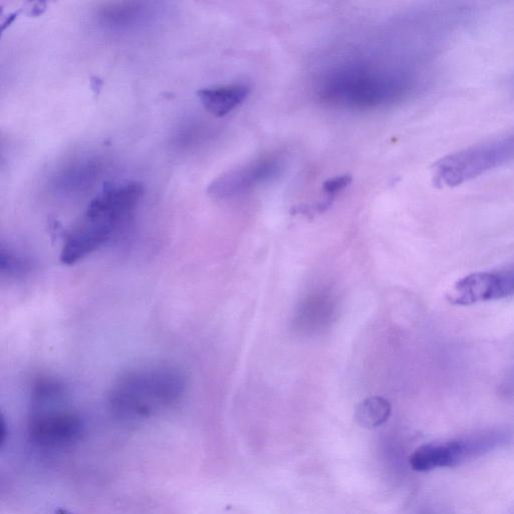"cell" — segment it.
Instances as JSON below:
<instances>
[{
    "mask_svg": "<svg viewBox=\"0 0 514 514\" xmlns=\"http://www.w3.org/2000/svg\"><path fill=\"white\" fill-rule=\"evenodd\" d=\"M249 94V87L234 84L202 89L198 92V98L207 112L222 118L240 106Z\"/></svg>",
    "mask_w": 514,
    "mask_h": 514,
    "instance_id": "8fae6325",
    "label": "cell"
},
{
    "mask_svg": "<svg viewBox=\"0 0 514 514\" xmlns=\"http://www.w3.org/2000/svg\"><path fill=\"white\" fill-rule=\"evenodd\" d=\"M186 388V378L179 369L168 366L134 369L113 384L109 407L122 421H141L178 404Z\"/></svg>",
    "mask_w": 514,
    "mask_h": 514,
    "instance_id": "7a4b0ae2",
    "label": "cell"
},
{
    "mask_svg": "<svg viewBox=\"0 0 514 514\" xmlns=\"http://www.w3.org/2000/svg\"><path fill=\"white\" fill-rule=\"evenodd\" d=\"M392 407L383 397H369L360 402L355 410L357 423L366 429H374L385 424L391 416Z\"/></svg>",
    "mask_w": 514,
    "mask_h": 514,
    "instance_id": "7c38bea8",
    "label": "cell"
},
{
    "mask_svg": "<svg viewBox=\"0 0 514 514\" xmlns=\"http://www.w3.org/2000/svg\"><path fill=\"white\" fill-rule=\"evenodd\" d=\"M351 182V175H340L324 182L323 191L325 195H327V198L323 201L327 202L331 206L335 198L344 191Z\"/></svg>",
    "mask_w": 514,
    "mask_h": 514,
    "instance_id": "9a60e30c",
    "label": "cell"
},
{
    "mask_svg": "<svg viewBox=\"0 0 514 514\" xmlns=\"http://www.w3.org/2000/svg\"><path fill=\"white\" fill-rule=\"evenodd\" d=\"M513 159L514 136L443 159L436 165L435 180L439 185H459Z\"/></svg>",
    "mask_w": 514,
    "mask_h": 514,
    "instance_id": "5b68a950",
    "label": "cell"
},
{
    "mask_svg": "<svg viewBox=\"0 0 514 514\" xmlns=\"http://www.w3.org/2000/svg\"><path fill=\"white\" fill-rule=\"evenodd\" d=\"M33 270L32 261L24 252L2 244L0 248V274L9 280H19L28 277Z\"/></svg>",
    "mask_w": 514,
    "mask_h": 514,
    "instance_id": "4fadbf2b",
    "label": "cell"
},
{
    "mask_svg": "<svg viewBox=\"0 0 514 514\" xmlns=\"http://www.w3.org/2000/svg\"><path fill=\"white\" fill-rule=\"evenodd\" d=\"M67 387L45 383L31 391L29 424L32 441L43 448H64L78 442L84 432L81 417L68 409Z\"/></svg>",
    "mask_w": 514,
    "mask_h": 514,
    "instance_id": "277c9868",
    "label": "cell"
},
{
    "mask_svg": "<svg viewBox=\"0 0 514 514\" xmlns=\"http://www.w3.org/2000/svg\"><path fill=\"white\" fill-rule=\"evenodd\" d=\"M0 433H2V435H0V445H2V447H4V445L8 439V434H9L7 422H6V419L4 416L2 417V431H0Z\"/></svg>",
    "mask_w": 514,
    "mask_h": 514,
    "instance_id": "2e32d148",
    "label": "cell"
},
{
    "mask_svg": "<svg viewBox=\"0 0 514 514\" xmlns=\"http://www.w3.org/2000/svg\"><path fill=\"white\" fill-rule=\"evenodd\" d=\"M409 81L400 72L353 65L330 73L322 83L327 102L354 109L375 108L403 97Z\"/></svg>",
    "mask_w": 514,
    "mask_h": 514,
    "instance_id": "3957f363",
    "label": "cell"
},
{
    "mask_svg": "<svg viewBox=\"0 0 514 514\" xmlns=\"http://www.w3.org/2000/svg\"><path fill=\"white\" fill-rule=\"evenodd\" d=\"M56 514H72V513L65 509H59L56 511Z\"/></svg>",
    "mask_w": 514,
    "mask_h": 514,
    "instance_id": "e0dca14e",
    "label": "cell"
},
{
    "mask_svg": "<svg viewBox=\"0 0 514 514\" xmlns=\"http://www.w3.org/2000/svg\"><path fill=\"white\" fill-rule=\"evenodd\" d=\"M494 442L493 438L487 435L430 442L417 448L410 456L409 463L417 472L454 467L489 451Z\"/></svg>",
    "mask_w": 514,
    "mask_h": 514,
    "instance_id": "8992f818",
    "label": "cell"
},
{
    "mask_svg": "<svg viewBox=\"0 0 514 514\" xmlns=\"http://www.w3.org/2000/svg\"><path fill=\"white\" fill-rule=\"evenodd\" d=\"M103 164L98 158H81L64 167L54 179L55 190L62 195H79L98 181Z\"/></svg>",
    "mask_w": 514,
    "mask_h": 514,
    "instance_id": "30bf717a",
    "label": "cell"
},
{
    "mask_svg": "<svg viewBox=\"0 0 514 514\" xmlns=\"http://www.w3.org/2000/svg\"><path fill=\"white\" fill-rule=\"evenodd\" d=\"M514 295V270L470 274L457 281L446 295L448 303L467 307Z\"/></svg>",
    "mask_w": 514,
    "mask_h": 514,
    "instance_id": "ba28073f",
    "label": "cell"
},
{
    "mask_svg": "<svg viewBox=\"0 0 514 514\" xmlns=\"http://www.w3.org/2000/svg\"><path fill=\"white\" fill-rule=\"evenodd\" d=\"M142 195L137 182L107 184L67 236L61 262L74 266L114 239L131 222Z\"/></svg>",
    "mask_w": 514,
    "mask_h": 514,
    "instance_id": "6da1fadb",
    "label": "cell"
},
{
    "mask_svg": "<svg viewBox=\"0 0 514 514\" xmlns=\"http://www.w3.org/2000/svg\"><path fill=\"white\" fill-rule=\"evenodd\" d=\"M150 4L140 2L108 3L97 11V23L106 31L123 33L139 29L154 18Z\"/></svg>",
    "mask_w": 514,
    "mask_h": 514,
    "instance_id": "9c48e42d",
    "label": "cell"
},
{
    "mask_svg": "<svg viewBox=\"0 0 514 514\" xmlns=\"http://www.w3.org/2000/svg\"><path fill=\"white\" fill-rule=\"evenodd\" d=\"M332 315V306L327 299L311 298L302 307L299 315V326L317 329L323 326Z\"/></svg>",
    "mask_w": 514,
    "mask_h": 514,
    "instance_id": "5bb4252c",
    "label": "cell"
},
{
    "mask_svg": "<svg viewBox=\"0 0 514 514\" xmlns=\"http://www.w3.org/2000/svg\"><path fill=\"white\" fill-rule=\"evenodd\" d=\"M284 169V161L280 158H262L223 173L209 184L207 192L218 200L238 197L276 180Z\"/></svg>",
    "mask_w": 514,
    "mask_h": 514,
    "instance_id": "52a82bcc",
    "label": "cell"
}]
</instances>
